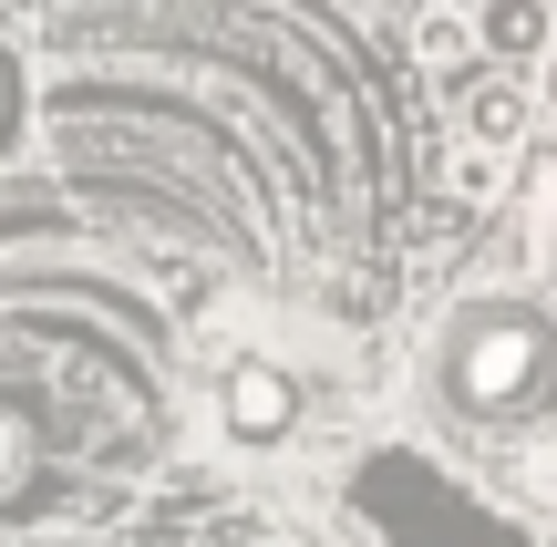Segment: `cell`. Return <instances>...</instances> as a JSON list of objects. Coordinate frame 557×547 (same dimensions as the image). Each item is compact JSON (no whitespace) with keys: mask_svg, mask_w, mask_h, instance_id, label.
Masks as SVG:
<instances>
[{"mask_svg":"<svg viewBox=\"0 0 557 547\" xmlns=\"http://www.w3.org/2000/svg\"><path fill=\"white\" fill-rule=\"evenodd\" d=\"M444 403L475 424H537L557 413V321L517 300H485L444 321Z\"/></svg>","mask_w":557,"mask_h":547,"instance_id":"1","label":"cell"},{"mask_svg":"<svg viewBox=\"0 0 557 547\" xmlns=\"http://www.w3.org/2000/svg\"><path fill=\"white\" fill-rule=\"evenodd\" d=\"M218 424H227V445H289L299 383L278 362H259V351H238V362L218 372Z\"/></svg>","mask_w":557,"mask_h":547,"instance_id":"2","label":"cell"},{"mask_svg":"<svg viewBox=\"0 0 557 547\" xmlns=\"http://www.w3.org/2000/svg\"><path fill=\"white\" fill-rule=\"evenodd\" d=\"M455 124L475 156H517L527 135H537V94H527V73H475L455 94Z\"/></svg>","mask_w":557,"mask_h":547,"instance_id":"3","label":"cell"},{"mask_svg":"<svg viewBox=\"0 0 557 547\" xmlns=\"http://www.w3.org/2000/svg\"><path fill=\"white\" fill-rule=\"evenodd\" d=\"M465 32L496 52V73L557 62V11H547V0H485V11H465Z\"/></svg>","mask_w":557,"mask_h":547,"instance_id":"4","label":"cell"},{"mask_svg":"<svg viewBox=\"0 0 557 547\" xmlns=\"http://www.w3.org/2000/svg\"><path fill=\"white\" fill-rule=\"evenodd\" d=\"M32 455H41V434H32V413H21V403H0V496H11L21 475H32Z\"/></svg>","mask_w":557,"mask_h":547,"instance_id":"5","label":"cell"},{"mask_svg":"<svg viewBox=\"0 0 557 547\" xmlns=\"http://www.w3.org/2000/svg\"><path fill=\"white\" fill-rule=\"evenodd\" d=\"M413 41H423V62H434V73H455V62L475 52V32H465V11H423V32H413Z\"/></svg>","mask_w":557,"mask_h":547,"instance_id":"6","label":"cell"},{"mask_svg":"<svg viewBox=\"0 0 557 547\" xmlns=\"http://www.w3.org/2000/svg\"><path fill=\"white\" fill-rule=\"evenodd\" d=\"M506 486H517L527 507H547V517H557V445H537V455H517V465H506Z\"/></svg>","mask_w":557,"mask_h":547,"instance_id":"7","label":"cell"},{"mask_svg":"<svg viewBox=\"0 0 557 547\" xmlns=\"http://www.w3.org/2000/svg\"><path fill=\"white\" fill-rule=\"evenodd\" d=\"M0 145H11V62H0Z\"/></svg>","mask_w":557,"mask_h":547,"instance_id":"8","label":"cell"},{"mask_svg":"<svg viewBox=\"0 0 557 547\" xmlns=\"http://www.w3.org/2000/svg\"><path fill=\"white\" fill-rule=\"evenodd\" d=\"M537 114H547V124H557V62H547V103H537Z\"/></svg>","mask_w":557,"mask_h":547,"instance_id":"9","label":"cell"}]
</instances>
